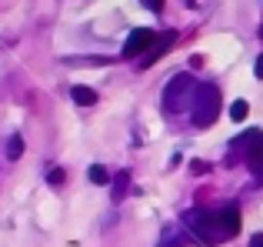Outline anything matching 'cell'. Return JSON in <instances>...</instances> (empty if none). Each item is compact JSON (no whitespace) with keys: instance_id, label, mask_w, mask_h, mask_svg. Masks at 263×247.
Segmentation results:
<instances>
[{"instance_id":"277c9868","label":"cell","mask_w":263,"mask_h":247,"mask_svg":"<svg viewBox=\"0 0 263 247\" xmlns=\"http://www.w3.org/2000/svg\"><path fill=\"white\" fill-rule=\"evenodd\" d=\"M230 150L240 154V157H247L250 164L263 161V130H243V134L230 144Z\"/></svg>"},{"instance_id":"8992f818","label":"cell","mask_w":263,"mask_h":247,"mask_svg":"<svg viewBox=\"0 0 263 247\" xmlns=\"http://www.w3.org/2000/svg\"><path fill=\"white\" fill-rule=\"evenodd\" d=\"M217 221H220V227H223L227 237L237 234V231H240V207H237V204H223L220 214H217Z\"/></svg>"},{"instance_id":"ba28073f","label":"cell","mask_w":263,"mask_h":247,"mask_svg":"<svg viewBox=\"0 0 263 247\" xmlns=\"http://www.w3.org/2000/svg\"><path fill=\"white\" fill-rule=\"evenodd\" d=\"M70 97H73V104H80V107L97 104V91H90V87H84V84H73Z\"/></svg>"},{"instance_id":"4fadbf2b","label":"cell","mask_w":263,"mask_h":247,"mask_svg":"<svg viewBox=\"0 0 263 247\" xmlns=\"http://www.w3.org/2000/svg\"><path fill=\"white\" fill-rule=\"evenodd\" d=\"M143 7H147V10H154V13H160L163 10V0H140Z\"/></svg>"},{"instance_id":"3957f363","label":"cell","mask_w":263,"mask_h":247,"mask_svg":"<svg viewBox=\"0 0 263 247\" xmlns=\"http://www.w3.org/2000/svg\"><path fill=\"white\" fill-rule=\"evenodd\" d=\"M186 227L200 237V244H223L227 241L217 214H206V210H190V214H186Z\"/></svg>"},{"instance_id":"e0dca14e","label":"cell","mask_w":263,"mask_h":247,"mask_svg":"<svg viewBox=\"0 0 263 247\" xmlns=\"http://www.w3.org/2000/svg\"><path fill=\"white\" fill-rule=\"evenodd\" d=\"M186 4H197V0H186Z\"/></svg>"},{"instance_id":"5bb4252c","label":"cell","mask_w":263,"mask_h":247,"mask_svg":"<svg viewBox=\"0 0 263 247\" xmlns=\"http://www.w3.org/2000/svg\"><path fill=\"white\" fill-rule=\"evenodd\" d=\"M253 74H257V77L263 80V54H260V57H257V64H253Z\"/></svg>"},{"instance_id":"ac0fdd59","label":"cell","mask_w":263,"mask_h":247,"mask_svg":"<svg viewBox=\"0 0 263 247\" xmlns=\"http://www.w3.org/2000/svg\"><path fill=\"white\" fill-rule=\"evenodd\" d=\"M260 37H263V27H260Z\"/></svg>"},{"instance_id":"30bf717a","label":"cell","mask_w":263,"mask_h":247,"mask_svg":"<svg viewBox=\"0 0 263 247\" xmlns=\"http://www.w3.org/2000/svg\"><path fill=\"white\" fill-rule=\"evenodd\" d=\"M247 114H250V104H247V100H233V107H230V117H233V120H243Z\"/></svg>"},{"instance_id":"9a60e30c","label":"cell","mask_w":263,"mask_h":247,"mask_svg":"<svg viewBox=\"0 0 263 247\" xmlns=\"http://www.w3.org/2000/svg\"><path fill=\"white\" fill-rule=\"evenodd\" d=\"M50 184H64V170H50Z\"/></svg>"},{"instance_id":"52a82bcc","label":"cell","mask_w":263,"mask_h":247,"mask_svg":"<svg viewBox=\"0 0 263 247\" xmlns=\"http://www.w3.org/2000/svg\"><path fill=\"white\" fill-rule=\"evenodd\" d=\"M174 40H177V33H163L160 40H154V47H150V50H147V57L140 60V67H150V64H157V60H160L163 54H167L170 47H174Z\"/></svg>"},{"instance_id":"2e32d148","label":"cell","mask_w":263,"mask_h":247,"mask_svg":"<svg viewBox=\"0 0 263 247\" xmlns=\"http://www.w3.org/2000/svg\"><path fill=\"white\" fill-rule=\"evenodd\" d=\"M250 247H263V234H257V237H253V241H250Z\"/></svg>"},{"instance_id":"6da1fadb","label":"cell","mask_w":263,"mask_h":247,"mask_svg":"<svg viewBox=\"0 0 263 247\" xmlns=\"http://www.w3.org/2000/svg\"><path fill=\"white\" fill-rule=\"evenodd\" d=\"M190 107H193V127H210L220 114V91L213 84H197Z\"/></svg>"},{"instance_id":"7a4b0ae2","label":"cell","mask_w":263,"mask_h":247,"mask_svg":"<svg viewBox=\"0 0 263 247\" xmlns=\"http://www.w3.org/2000/svg\"><path fill=\"white\" fill-rule=\"evenodd\" d=\"M193 94H197V80H193L190 74H177V77H170L167 91H163V107H167L170 114L180 111V107H190Z\"/></svg>"},{"instance_id":"7c38bea8","label":"cell","mask_w":263,"mask_h":247,"mask_svg":"<svg viewBox=\"0 0 263 247\" xmlns=\"http://www.w3.org/2000/svg\"><path fill=\"white\" fill-rule=\"evenodd\" d=\"M123 187H127V174L117 177V184H114V201H120V197H123Z\"/></svg>"},{"instance_id":"9c48e42d","label":"cell","mask_w":263,"mask_h":247,"mask_svg":"<svg viewBox=\"0 0 263 247\" xmlns=\"http://www.w3.org/2000/svg\"><path fill=\"white\" fill-rule=\"evenodd\" d=\"M20 154H24V137H20V134H13L10 140H7V161H17Z\"/></svg>"},{"instance_id":"8fae6325","label":"cell","mask_w":263,"mask_h":247,"mask_svg":"<svg viewBox=\"0 0 263 247\" xmlns=\"http://www.w3.org/2000/svg\"><path fill=\"white\" fill-rule=\"evenodd\" d=\"M87 177H90V181H93V184H107V170H103L100 164H93V167L87 170Z\"/></svg>"},{"instance_id":"5b68a950","label":"cell","mask_w":263,"mask_h":247,"mask_svg":"<svg viewBox=\"0 0 263 247\" xmlns=\"http://www.w3.org/2000/svg\"><path fill=\"white\" fill-rule=\"evenodd\" d=\"M157 33L150 30V27H137V30H130V37L123 40V57H137V54H147L150 47H154Z\"/></svg>"}]
</instances>
